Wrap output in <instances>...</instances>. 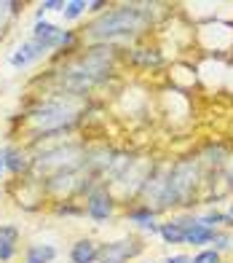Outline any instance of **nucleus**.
Here are the masks:
<instances>
[{"label":"nucleus","instance_id":"obj_10","mask_svg":"<svg viewBox=\"0 0 233 263\" xmlns=\"http://www.w3.org/2000/svg\"><path fill=\"white\" fill-rule=\"evenodd\" d=\"M99 253H97V245L94 242H78L75 247H73V263H91Z\"/></svg>","mask_w":233,"mask_h":263},{"label":"nucleus","instance_id":"obj_14","mask_svg":"<svg viewBox=\"0 0 233 263\" xmlns=\"http://www.w3.org/2000/svg\"><path fill=\"white\" fill-rule=\"evenodd\" d=\"M6 156H8V161H6V164H8V166H11V170H14V172H19L22 166H25V161H22V156H19L16 151H8Z\"/></svg>","mask_w":233,"mask_h":263},{"label":"nucleus","instance_id":"obj_6","mask_svg":"<svg viewBox=\"0 0 233 263\" xmlns=\"http://www.w3.org/2000/svg\"><path fill=\"white\" fill-rule=\"evenodd\" d=\"M137 242H129V239H123V242H113V245H108L99 253V260L102 263H126L134 253H137Z\"/></svg>","mask_w":233,"mask_h":263},{"label":"nucleus","instance_id":"obj_23","mask_svg":"<svg viewBox=\"0 0 233 263\" xmlns=\"http://www.w3.org/2000/svg\"><path fill=\"white\" fill-rule=\"evenodd\" d=\"M0 166H3V153H0Z\"/></svg>","mask_w":233,"mask_h":263},{"label":"nucleus","instance_id":"obj_15","mask_svg":"<svg viewBox=\"0 0 233 263\" xmlns=\"http://www.w3.org/2000/svg\"><path fill=\"white\" fill-rule=\"evenodd\" d=\"M11 14H14V3H0V32H3V27H6V22H8Z\"/></svg>","mask_w":233,"mask_h":263},{"label":"nucleus","instance_id":"obj_5","mask_svg":"<svg viewBox=\"0 0 233 263\" xmlns=\"http://www.w3.org/2000/svg\"><path fill=\"white\" fill-rule=\"evenodd\" d=\"M80 156L78 148H59L54 153H46L38 159V170H62V166H73Z\"/></svg>","mask_w":233,"mask_h":263},{"label":"nucleus","instance_id":"obj_8","mask_svg":"<svg viewBox=\"0 0 233 263\" xmlns=\"http://www.w3.org/2000/svg\"><path fill=\"white\" fill-rule=\"evenodd\" d=\"M110 210H113V204H110V196L104 194V191H97V194H91V199H89V215L94 220H104L110 215Z\"/></svg>","mask_w":233,"mask_h":263},{"label":"nucleus","instance_id":"obj_3","mask_svg":"<svg viewBox=\"0 0 233 263\" xmlns=\"http://www.w3.org/2000/svg\"><path fill=\"white\" fill-rule=\"evenodd\" d=\"M75 121V110L73 107H67V105H46L40 107L38 113L32 116V124L38 126L40 132H59L65 126H70Z\"/></svg>","mask_w":233,"mask_h":263},{"label":"nucleus","instance_id":"obj_22","mask_svg":"<svg viewBox=\"0 0 233 263\" xmlns=\"http://www.w3.org/2000/svg\"><path fill=\"white\" fill-rule=\"evenodd\" d=\"M228 220H233V207H230V215H228Z\"/></svg>","mask_w":233,"mask_h":263},{"label":"nucleus","instance_id":"obj_1","mask_svg":"<svg viewBox=\"0 0 233 263\" xmlns=\"http://www.w3.org/2000/svg\"><path fill=\"white\" fill-rule=\"evenodd\" d=\"M145 14L139 8H115L110 14H104L102 19H97L94 25H91V35H97V38H110V35H118V32H137L145 27Z\"/></svg>","mask_w":233,"mask_h":263},{"label":"nucleus","instance_id":"obj_11","mask_svg":"<svg viewBox=\"0 0 233 263\" xmlns=\"http://www.w3.org/2000/svg\"><path fill=\"white\" fill-rule=\"evenodd\" d=\"M56 253L51 247H43V245H38V247H32L30 250V260L27 263H46V260H51Z\"/></svg>","mask_w":233,"mask_h":263},{"label":"nucleus","instance_id":"obj_2","mask_svg":"<svg viewBox=\"0 0 233 263\" xmlns=\"http://www.w3.org/2000/svg\"><path fill=\"white\" fill-rule=\"evenodd\" d=\"M108 67H110V54H104L102 49L94 51V54H89L86 59H80L75 67L67 70V89L83 91V89L91 86V83H94L102 73H108Z\"/></svg>","mask_w":233,"mask_h":263},{"label":"nucleus","instance_id":"obj_9","mask_svg":"<svg viewBox=\"0 0 233 263\" xmlns=\"http://www.w3.org/2000/svg\"><path fill=\"white\" fill-rule=\"evenodd\" d=\"M14 245H16V229L3 226L0 229V260H8L14 255Z\"/></svg>","mask_w":233,"mask_h":263},{"label":"nucleus","instance_id":"obj_13","mask_svg":"<svg viewBox=\"0 0 233 263\" xmlns=\"http://www.w3.org/2000/svg\"><path fill=\"white\" fill-rule=\"evenodd\" d=\"M129 218L137 220L139 226H145V229H153V212H150V210H137V212L129 215Z\"/></svg>","mask_w":233,"mask_h":263},{"label":"nucleus","instance_id":"obj_19","mask_svg":"<svg viewBox=\"0 0 233 263\" xmlns=\"http://www.w3.org/2000/svg\"><path fill=\"white\" fill-rule=\"evenodd\" d=\"M40 8H43V11H46V8H49V11H54V8H65V6H62V3H56V0H51V3H43Z\"/></svg>","mask_w":233,"mask_h":263},{"label":"nucleus","instance_id":"obj_18","mask_svg":"<svg viewBox=\"0 0 233 263\" xmlns=\"http://www.w3.org/2000/svg\"><path fill=\"white\" fill-rule=\"evenodd\" d=\"M134 59H137V62H147V65H150V62H153V65L158 62L156 54H134Z\"/></svg>","mask_w":233,"mask_h":263},{"label":"nucleus","instance_id":"obj_17","mask_svg":"<svg viewBox=\"0 0 233 263\" xmlns=\"http://www.w3.org/2000/svg\"><path fill=\"white\" fill-rule=\"evenodd\" d=\"M193 263H220V260H217V253H215V250H209V253L196 255V260H193Z\"/></svg>","mask_w":233,"mask_h":263},{"label":"nucleus","instance_id":"obj_12","mask_svg":"<svg viewBox=\"0 0 233 263\" xmlns=\"http://www.w3.org/2000/svg\"><path fill=\"white\" fill-rule=\"evenodd\" d=\"M161 234H164V239L166 242H182L185 239V231H182V226H177V223H166L164 229H161Z\"/></svg>","mask_w":233,"mask_h":263},{"label":"nucleus","instance_id":"obj_7","mask_svg":"<svg viewBox=\"0 0 233 263\" xmlns=\"http://www.w3.org/2000/svg\"><path fill=\"white\" fill-rule=\"evenodd\" d=\"M177 226H182V231H185V239H188L190 245H204V242H209V239L215 236V231H212V229H206V226H201V223L180 220Z\"/></svg>","mask_w":233,"mask_h":263},{"label":"nucleus","instance_id":"obj_4","mask_svg":"<svg viewBox=\"0 0 233 263\" xmlns=\"http://www.w3.org/2000/svg\"><path fill=\"white\" fill-rule=\"evenodd\" d=\"M196 177H199V170H196V164L185 161V164H177L174 166V172L169 175V188L174 199H185L193 191L196 185Z\"/></svg>","mask_w":233,"mask_h":263},{"label":"nucleus","instance_id":"obj_20","mask_svg":"<svg viewBox=\"0 0 233 263\" xmlns=\"http://www.w3.org/2000/svg\"><path fill=\"white\" fill-rule=\"evenodd\" d=\"M215 242H217V247H228V236H212Z\"/></svg>","mask_w":233,"mask_h":263},{"label":"nucleus","instance_id":"obj_21","mask_svg":"<svg viewBox=\"0 0 233 263\" xmlns=\"http://www.w3.org/2000/svg\"><path fill=\"white\" fill-rule=\"evenodd\" d=\"M166 263H188V258H185V255H177V258H169Z\"/></svg>","mask_w":233,"mask_h":263},{"label":"nucleus","instance_id":"obj_16","mask_svg":"<svg viewBox=\"0 0 233 263\" xmlns=\"http://www.w3.org/2000/svg\"><path fill=\"white\" fill-rule=\"evenodd\" d=\"M65 8H67V11H65V16H67V19H75V16L80 14V11L86 8V3H80V0H75V3H67Z\"/></svg>","mask_w":233,"mask_h":263}]
</instances>
